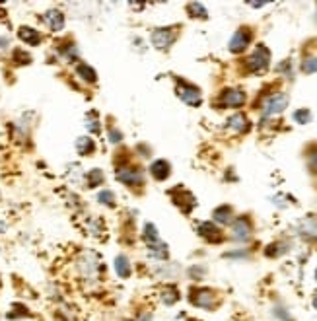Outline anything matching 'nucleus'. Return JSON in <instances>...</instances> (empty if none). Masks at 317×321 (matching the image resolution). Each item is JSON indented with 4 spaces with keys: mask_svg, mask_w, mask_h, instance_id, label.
Returning a JSON list of instances; mask_svg holds the SVG:
<instances>
[{
    "mask_svg": "<svg viewBox=\"0 0 317 321\" xmlns=\"http://www.w3.org/2000/svg\"><path fill=\"white\" fill-rule=\"evenodd\" d=\"M4 232H6V224L0 220V234H4Z\"/></svg>",
    "mask_w": 317,
    "mask_h": 321,
    "instance_id": "nucleus-32",
    "label": "nucleus"
},
{
    "mask_svg": "<svg viewBox=\"0 0 317 321\" xmlns=\"http://www.w3.org/2000/svg\"><path fill=\"white\" fill-rule=\"evenodd\" d=\"M286 105H288V96L286 94H282V92L272 94V96H269L263 101V115H267V117L278 115V113L284 111Z\"/></svg>",
    "mask_w": 317,
    "mask_h": 321,
    "instance_id": "nucleus-2",
    "label": "nucleus"
},
{
    "mask_svg": "<svg viewBox=\"0 0 317 321\" xmlns=\"http://www.w3.org/2000/svg\"><path fill=\"white\" fill-rule=\"evenodd\" d=\"M214 220L220 224H230L232 222V209L230 207H220L214 210Z\"/></svg>",
    "mask_w": 317,
    "mask_h": 321,
    "instance_id": "nucleus-17",
    "label": "nucleus"
},
{
    "mask_svg": "<svg viewBox=\"0 0 317 321\" xmlns=\"http://www.w3.org/2000/svg\"><path fill=\"white\" fill-rule=\"evenodd\" d=\"M245 103V94L241 90H224L220 96V105L222 107H241Z\"/></svg>",
    "mask_w": 317,
    "mask_h": 321,
    "instance_id": "nucleus-10",
    "label": "nucleus"
},
{
    "mask_svg": "<svg viewBox=\"0 0 317 321\" xmlns=\"http://www.w3.org/2000/svg\"><path fill=\"white\" fill-rule=\"evenodd\" d=\"M43 22H45V26H47L49 30H53V32H61L64 28V16L59 10H49L47 14L43 16Z\"/></svg>",
    "mask_w": 317,
    "mask_h": 321,
    "instance_id": "nucleus-11",
    "label": "nucleus"
},
{
    "mask_svg": "<svg viewBox=\"0 0 317 321\" xmlns=\"http://www.w3.org/2000/svg\"><path fill=\"white\" fill-rule=\"evenodd\" d=\"M18 37H20L24 43H28V45H37V43L41 41L39 32H37V30H33V28H20Z\"/></svg>",
    "mask_w": 317,
    "mask_h": 321,
    "instance_id": "nucleus-14",
    "label": "nucleus"
},
{
    "mask_svg": "<svg viewBox=\"0 0 317 321\" xmlns=\"http://www.w3.org/2000/svg\"><path fill=\"white\" fill-rule=\"evenodd\" d=\"M177 96L181 97L187 105H193V107L201 105V101H203V96H201L199 88H195L189 82H179L177 84Z\"/></svg>",
    "mask_w": 317,
    "mask_h": 321,
    "instance_id": "nucleus-3",
    "label": "nucleus"
},
{
    "mask_svg": "<svg viewBox=\"0 0 317 321\" xmlns=\"http://www.w3.org/2000/svg\"><path fill=\"white\" fill-rule=\"evenodd\" d=\"M309 170H311V172H317V148L309 154Z\"/></svg>",
    "mask_w": 317,
    "mask_h": 321,
    "instance_id": "nucleus-28",
    "label": "nucleus"
},
{
    "mask_svg": "<svg viewBox=\"0 0 317 321\" xmlns=\"http://www.w3.org/2000/svg\"><path fill=\"white\" fill-rule=\"evenodd\" d=\"M199 234H201L203 238H206L208 241H220L222 240L220 230L212 224V222H203V224H199Z\"/></svg>",
    "mask_w": 317,
    "mask_h": 321,
    "instance_id": "nucleus-12",
    "label": "nucleus"
},
{
    "mask_svg": "<svg viewBox=\"0 0 317 321\" xmlns=\"http://www.w3.org/2000/svg\"><path fill=\"white\" fill-rule=\"evenodd\" d=\"M251 43V32L247 30V28H241L238 32L234 33V37L230 39V51L232 53H241V51H245L247 45Z\"/></svg>",
    "mask_w": 317,
    "mask_h": 321,
    "instance_id": "nucleus-9",
    "label": "nucleus"
},
{
    "mask_svg": "<svg viewBox=\"0 0 317 321\" xmlns=\"http://www.w3.org/2000/svg\"><path fill=\"white\" fill-rule=\"evenodd\" d=\"M269 61H270L269 49L265 47V45H259V47L251 53V57L247 59V68H249V72H255V74H257V72H263V70H267Z\"/></svg>",
    "mask_w": 317,
    "mask_h": 321,
    "instance_id": "nucleus-1",
    "label": "nucleus"
},
{
    "mask_svg": "<svg viewBox=\"0 0 317 321\" xmlns=\"http://www.w3.org/2000/svg\"><path fill=\"white\" fill-rule=\"evenodd\" d=\"M78 267L86 278H94L95 274H97V271H99V259H97L95 253L88 251V253H84L82 259L78 261Z\"/></svg>",
    "mask_w": 317,
    "mask_h": 321,
    "instance_id": "nucleus-5",
    "label": "nucleus"
},
{
    "mask_svg": "<svg viewBox=\"0 0 317 321\" xmlns=\"http://www.w3.org/2000/svg\"><path fill=\"white\" fill-rule=\"evenodd\" d=\"M109 136H111V142H119V140H121V132H117L115 128H111Z\"/></svg>",
    "mask_w": 317,
    "mask_h": 321,
    "instance_id": "nucleus-30",
    "label": "nucleus"
},
{
    "mask_svg": "<svg viewBox=\"0 0 317 321\" xmlns=\"http://www.w3.org/2000/svg\"><path fill=\"white\" fill-rule=\"evenodd\" d=\"M6 49H8V41H6V39H0V55L6 53Z\"/></svg>",
    "mask_w": 317,
    "mask_h": 321,
    "instance_id": "nucleus-31",
    "label": "nucleus"
},
{
    "mask_svg": "<svg viewBox=\"0 0 317 321\" xmlns=\"http://www.w3.org/2000/svg\"><path fill=\"white\" fill-rule=\"evenodd\" d=\"M144 238L148 241V245H154V243H158L160 241L158 232H156V228L152 224H146V228H144Z\"/></svg>",
    "mask_w": 317,
    "mask_h": 321,
    "instance_id": "nucleus-23",
    "label": "nucleus"
},
{
    "mask_svg": "<svg viewBox=\"0 0 317 321\" xmlns=\"http://www.w3.org/2000/svg\"><path fill=\"white\" fill-rule=\"evenodd\" d=\"M76 150H78L82 156H88L92 150H94V140L88 138V136H82L76 140Z\"/></svg>",
    "mask_w": 317,
    "mask_h": 321,
    "instance_id": "nucleus-18",
    "label": "nucleus"
},
{
    "mask_svg": "<svg viewBox=\"0 0 317 321\" xmlns=\"http://www.w3.org/2000/svg\"><path fill=\"white\" fill-rule=\"evenodd\" d=\"M97 199H99V203H103V205H109V207H113V201H115V195H113L111 191H101L99 195H97Z\"/></svg>",
    "mask_w": 317,
    "mask_h": 321,
    "instance_id": "nucleus-27",
    "label": "nucleus"
},
{
    "mask_svg": "<svg viewBox=\"0 0 317 321\" xmlns=\"http://www.w3.org/2000/svg\"><path fill=\"white\" fill-rule=\"evenodd\" d=\"M115 176H117V179H119L121 183H125V185H142V172H140L138 168H132V166L119 168Z\"/></svg>",
    "mask_w": 317,
    "mask_h": 321,
    "instance_id": "nucleus-6",
    "label": "nucleus"
},
{
    "mask_svg": "<svg viewBox=\"0 0 317 321\" xmlns=\"http://www.w3.org/2000/svg\"><path fill=\"white\" fill-rule=\"evenodd\" d=\"M189 12H193L191 16H199V18H206V10L203 4H197V2H193L189 4Z\"/></svg>",
    "mask_w": 317,
    "mask_h": 321,
    "instance_id": "nucleus-26",
    "label": "nucleus"
},
{
    "mask_svg": "<svg viewBox=\"0 0 317 321\" xmlns=\"http://www.w3.org/2000/svg\"><path fill=\"white\" fill-rule=\"evenodd\" d=\"M313 307H315V309H317V294H315V296H313Z\"/></svg>",
    "mask_w": 317,
    "mask_h": 321,
    "instance_id": "nucleus-33",
    "label": "nucleus"
},
{
    "mask_svg": "<svg viewBox=\"0 0 317 321\" xmlns=\"http://www.w3.org/2000/svg\"><path fill=\"white\" fill-rule=\"evenodd\" d=\"M300 230H301V234H305V236H315L317 234V220L315 218H305V220H301Z\"/></svg>",
    "mask_w": 317,
    "mask_h": 321,
    "instance_id": "nucleus-20",
    "label": "nucleus"
},
{
    "mask_svg": "<svg viewBox=\"0 0 317 321\" xmlns=\"http://www.w3.org/2000/svg\"><path fill=\"white\" fill-rule=\"evenodd\" d=\"M301 70H303L305 74H313V72H317V55L305 57L303 63H301Z\"/></svg>",
    "mask_w": 317,
    "mask_h": 321,
    "instance_id": "nucleus-22",
    "label": "nucleus"
},
{
    "mask_svg": "<svg viewBox=\"0 0 317 321\" xmlns=\"http://www.w3.org/2000/svg\"><path fill=\"white\" fill-rule=\"evenodd\" d=\"M179 300V294H177V288L175 286H166V290L162 292V302L166 305H172Z\"/></svg>",
    "mask_w": 317,
    "mask_h": 321,
    "instance_id": "nucleus-19",
    "label": "nucleus"
},
{
    "mask_svg": "<svg viewBox=\"0 0 317 321\" xmlns=\"http://www.w3.org/2000/svg\"><path fill=\"white\" fill-rule=\"evenodd\" d=\"M150 174L156 177L158 181L166 179V177L170 176V164H168V162H164V160L154 162V164L150 166Z\"/></svg>",
    "mask_w": 317,
    "mask_h": 321,
    "instance_id": "nucleus-16",
    "label": "nucleus"
},
{
    "mask_svg": "<svg viewBox=\"0 0 317 321\" xmlns=\"http://www.w3.org/2000/svg\"><path fill=\"white\" fill-rule=\"evenodd\" d=\"M294 121L300 123V125H305V123L311 121V113L307 111V109H298V111L294 113Z\"/></svg>",
    "mask_w": 317,
    "mask_h": 321,
    "instance_id": "nucleus-25",
    "label": "nucleus"
},
{
    "mask_svg": "<svg viewBox=\"0 0 317 321\" xmlns=\"http://www.w3.org/2000/svg\"><path fill=\"white\" fill-rule=\"evenodd\" d=\"M191 304L203 309H212L216 305V294L212 290L206 288H197L191 292Z\"/></svg>",
    "mask_w": 317,
    "mask_h": 321,
    "instance_id": "nucleus-4",
    "label": "nucleus"
},
{
    "mask_svg": "<svg viewBox=\"0 0 317 321\" xmlns=\"http://www.w3.org/2000/svg\"><path fill=\"white\" fill-rule=\"evenodd\" d=\"M76 72H78L80 76L84 78V80L88 82H95V72L88 66V64H78V68H76Z\"/></svg>",
    "mask_w": 317,
    "mask_h": 321,
    "instance_id": "nucleus-24",
    "label": "nucleus"
},
{
    "mask_svg": "<svg viewBox=\"0 0 317 321\" xmlns=\"http://www.w3.org/2000/svg\"><path fill=\"white\" fill-rule=\"evenodd\" d=\"M228 127L232 128L234 132H245L249 128V121H247V117L243 113H236V115H232L228 119Z\"/></svg>",
    "mask_w": 317,
    "mask_h": 321,
    "instance_id": "nucleus-13",
    "label": "nucleus"
},
{
    "mask_svg": "<svg viewBox=\"0 0 317 321\" xmlns=\"http://www.w3.org/2000/svg\"><path fill=\"white\" fill-rule=\"evenodd\" d=\"M115 271L121 278H128L132 273V267H130V261L125 255H119L115 259Z\"/></svg>",
    "mask_w": 317,
    "mask_h": 321,
    "instance_id": "nucleus-15",
    "label": "nucleus"
},
{
    "mask_svg": "<svg viewBox=\"0 0 317 321\" xmlns=\"http://www.w3.org/2000/svg\"><path fill=\"white\" fill-rule=\"evenodd\" d=\"M86 127L90 128L92 132H99V125H97V119H95V115H94V119H90V121L86 123Z\"/></svg>",
    "mask_w": 317,
    "mask_h": 321,
    "instance_id": "nucleus-29",
    "label": "nucleus"
},
{
    "mask_svg": "<svg viewBox=\"0 0 317 321\" xmlns=\"http://www.w3.org/2000/svg\"><path fill=\"white\" fill-rule=\"evenodd\" d=\"M175 37H177L175 30H172V28H160V30L152 33V43H154V47L158 49H168L175 41Z\"/></svg>",
    "mask_w": 317,
    "mask_h": 321,
    "instance_id": "nucleus-7",
    "label": "nucleus"
},
{
    "mask_svg": "<svg viewBox=\"0 0 317 321\" xmlns=\"http://www.w3.org/2000/svg\"><path fill=\"white\" fill-rule=\"evenodd\" d=\"M249 236H251V222H249V218H245V216L236 218L234 226H232V238L238 241H245L249 240Z\"/></svg>",
    "mask_w": 317,
    "mask_h": 321,
    "instance_id": "nucleus-8",
    "label": "nucleus"
},
{
    "mask_svg": "<svg viewBox=\"0 0 317 321\" xmlns=\"http://www.w3.org/2000/svg\"><path fill=\"white\" fill-rule=\"evenodd\" d=\"M315 278H317V269H315Z\"/></svg>",
    "mask_w": 317,
    "mask_h": 321,
    "instance_id": "nucleus-34",
    "label": "nucleus"
},
{
    "mask_svg": "<svg viewBox=\"0 0 317 321\" xmlns=\"http://www.w3.org/2000/svg\"><path fill=\"white\" fill-rule=\"evenodd\" d=\"M86 181H88V187H97V185H101L103 183V172L101 170H92L88 177H86Z\"/></svg>",
    "mask_w": 317,
    "mask_h": 321,
    "instance_id": "nucleus-21",
    "label": "nucleus"
}]
</instances>
